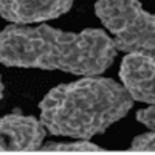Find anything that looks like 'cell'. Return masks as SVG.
Returning a JSON list of instances; mask_svg holds the SVG:
<instances>
[{"label":"cell","instance_id":"ba28073f","mask_svg":"<svg viewBox=\"0 0 155 155\" xmlns=\"http://www.w3.org/2000/svg\"><path fill=\"white\" fill-rule=\"evenodd\" d=\"M132 150H150L155 152V130H152L150 134H143L137 138L132 140L130 144Z\"/></svg>","mask_w":155,"mask_h":155},{"label":"cell","instance_id":"8992f818","mask_svg":"<svg viewBox=\"0 0 155 155\" xmlns=\"http://www.w3.org/2000/svg\"><path fill=\"white\" fill-rule=\"evenodd\" d=\"M73 0H0V16L16 25L37 23L67 14Z\"/></svg>","mask_w":155,"mask_h":155},{"label":"cell","instance_id":"30bf717a","mask_svg":"<svg viewBox=\"0 0 155 155\" xmlns=\"http://www.w3.org/2000/svg\"><path fill=\"white\" fill-rule=\"evenodd\" d=\"M3 82H2V78H0V101H2V98H3Z\"/></svg>","mask_w":155,"mask_h":155},{"label":"cell","instance_id":"6da1fadb","mask_svg":"<svg viewBox=\"0 0 155 155\" xmlns=\"http://www.w3.org/2000/svg\"><path fill=\"white\" fill-rule=\"evenodd\" d=\"M115 56L113 41L96 28L68 33L45 23L37 27L12 23L0 31V64L6 67L96 76L112 65Z\"/></svg>","mask_w":155,"mask_h":155},{"label":"cell","instance_id":"3957f363","mask_svg":"<svg viewBox=\"0 0 155 155\" xmlns=\"http://www.w3.org/2000/svg\"><path fill=\"white\" fill-rule=\"evenodd\" d=\"M95 14L113 34L116 50L155 59V14L140 0H98Z\"/></svg>","mask_w":155,"mask_h":155},{"label":"cell","instance_id":"52a82bcc","mask_svg":"<svg viewBox=\"0 0 155 155\" xmlns=\"http://www.w3.org/2000/svg\"><path fill=\"white\" fill-rule=\"evenodd\" d=\"M41 150L45 152H76V153H96V152H102V149L93 143H90L88 140H79V141H73V143H50L44 144L39 147Z\"/></svg>","mask_w":155,"mask_h":155},{"label":"cell","instance_id":"9c48e42d","mask_svg":"<svg viewBox=\"0 0 155 155\" xmlns=\"http://www.w3.org/2000/svg\"><path fill=\"white\" fill-rule=\"evenodd\" d=\"M137 121H140L143 126H146L150 130H155V106H150L147 109H141L135 115Z\"/></svg>","mask_w":155,"mask_h":155},{"label":"cell","instance_id":"277c9868","mask_svg":"<svg viewBox=\"0 0 155 155\" xmlns=\"http://www.w3.org/2000/svg\"><path fill=\"white\" fill-rule=\"evenodd\" d=\"M45 137L41 120L19 110L0 118V152L37 150Z\"/></svg>","mask_w":155,"mask_h":155},{"label":"cell","instance_id":"5b68a950","mask_svg":"<svg viewBox=\"0 0 155 155\" xmlns=\"http://www.w3.org/2000/svg\"><path fill=\"white\" fill-rule=\"evenodd\" d=\"M120 79L134 101L155 104V59L129 53L120 65Z\"/></svg>","mask_w":155,"mask_h":155},{"label":"cell","instance_id":"7a4b0ae2","mask_svg":"<svg viewBox=\"0 0 155 155\" xmlns=\"http://www.w3.org/2000/svg\"><path fill=\"white\" fill-rule=\"evenodd\" d=\"M132 107L134 99L121 84L96 76L51 88L39 104L41 121L50 134L78 140L104 134Z\"/></svg>","mask_w":155,"mask_h":155}]
</instances>
